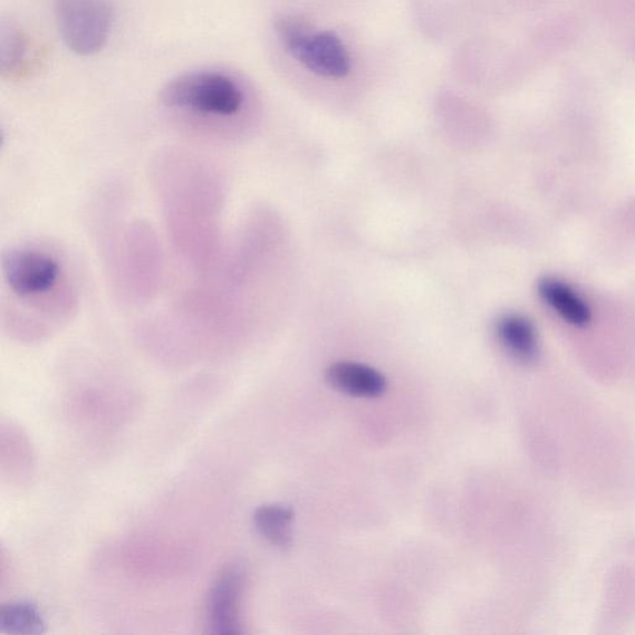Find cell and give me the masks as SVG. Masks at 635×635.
Listing matches in <instances>:
<instances>
[{"mask_svg":"<svg viewBox=\"0 0 635 635\" xmlns=\"http://www.w3.org/2000/svg\"><path fill=\"white\" fill-rule=\"evenodd\" d=\"M331 387L349 397L374 399L387 391L388 382L383 375L368 365L339 361L326 371Z\"/></svg>","mask_w":635,"mask_h":635,"instance_id":"6","label":"cell"},{"mask_svg":"<svg viewBox=\"0 0 635 635\" xmlns=\"http://www.w3.org/2000/svg\"><path fill=\"white\" fill-rule=\"evenodd\" d=\"M29 44L27 38L22 33H11L4 38L2 45V71L11 76L19 75L25 70L27 65Z\"/></svg>","mask_w":635,"mask_h":635,"instance_id":"11","label":"cell"},{"mask_svg":"<svg viewBox=\"0 0 635 635\" xmlns=\"http://www.w3.org/2000/svg\"><path fill=\"white\" fill-rule=\"evenodd\" d=\"M160 101L170 110L233 119L243 110L245 96L225 74L192 71L170 80L160 92Z\"/></svg>","mask_w":635,"mask_h":635,"instance_id":"2","label":"cell"},{"mask_svg":"<svg viewBox=\"0 0 635 635\" xmlns=\"http://www.w3.org/2000/svg\"><path fill=\"white\" fill-rule=\"evenodd\" d=\"M54 14L57 31L75 54L91 56L108 44L113 24L109 0H54Z\"/></svg>","mask_w":635,"mask_h":635,"instance_id":"4","label":"cell"},{"mask_svg":"<svg viewBox=\"0 0 635 635\" xmlns=\"http://www.w3.org/2000/svg\"><path fill=\"white\" fill-rule=\"evenodd\" d=\"M3 282L12 301L38 313L67 315L74 300L62 259L37 245H21L3 256Z\"/></svg>","mask_w":635,"mask_h":635,"instance_id":"1","label":"cell"},{"mask_svg":"<svg viewBox=\"0 0 635 635\" xmlns=\"http://www.w3.org/2000/svg\"><path fill=\"white\" fill-rule=\"evenodd\" d=\"M293 521L292 510L283 505L259 506L254 515L258 533L281 548L290 547L293 543Z\"/></svg>","mask_w":635,"mask_h":635,"instance_id":"9","label":"cell"},{"mask_svg":"<svg viewBox=\"0 0 635 635\" xmlns=\"http://www.w3.org/2000/svg\"><path fill=\"white\" fill-rule=\"evenodd\" d=\"M275 27L287 52L305 69L330 79H343L349 75L350 56L334 33L311 34L301 19L288 15L277 19Z\"/></svg>","mask_w":635,"mask_h":635,"instance_id":"3","label":"cell"},{"mask_svg":"<svg viewBox=\"0 0 635 635\" xmlns=\"http://www.w3.org/2000/svg\"><path fill=\"white\" fill-rule=\"evenodd\" d=\"M538 293L565 321L579 326L590 322L591 312L589 307L569 286L554 280V278H545L538 283Z\"/></svg>","mask_w":635,"mask_h":635,"instance_id":"8","label":"cell"},{"mask_svg":"<svg viewBox=\"0 0 635 635\" xmlns=\"http://www.w3.org/2000/svg\"><path fill=\"white\" fill-rule=\"evenodd\" d=\"M0 631L11 635H41L45 623L35 605L9 603L0 610Z\"/></svg>","mask_w":635,"mask_h":635,"instance_id":"10","label":"cell"},{"mask_svg":"<svg viewBox=\"0 0 635 635\" xmlns=\"http://www.w3.org/2000/svg\"><path fill=\"white\" fill-rule=\"evenodd\" d=\"M243 592L244 576L235 567H229L218 576L209 592L207 604L209 633L221 635L243 633Z\"/></svg>","mask_w":635,"mask_h":635,"instance_id":"5","label":"cell"},{"mask_svg":"<svg viewBox=\"0 0 635 635\" xmlns=\"http://www.w3.org/2000/svg\"><path fill=\"white\" fill-rule=\"evenodd\" d=\"M497 335L504 349L519 361L536 359L538 345L534 325L525 316L505 314L497 322Z\"/></svg>","mask_w":635,"mask_h":635,"instance_id":"7","label":"cell"}]
</instances>
